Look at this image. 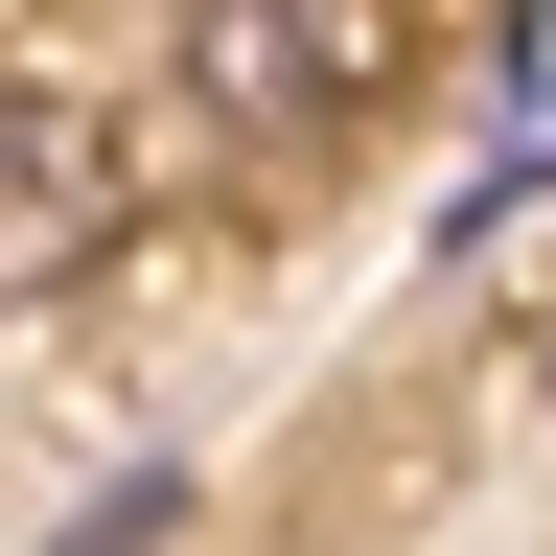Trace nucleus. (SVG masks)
Wrapping results in <instances>:
<instances>
[{"label":"nucleus","mask_w":556,"mask_h":556,"mask_svg":"<svg viewBox=\"0 0 556 556\" xmlns=\"http://www.w3.org/2000/svg\"><path fill=\"white\" fill-rule=\"evenodd\" d=\"M186 93L232 139H302L348 93H394V0H186Z\"/></svg>","instance_id":"obj_1"},{"label":"nucleus","mask_w":556,"mask_h":556,"mask_svg":"<svg viewBox=\"0 0 556 556\" xmlns=\"http://www.w3.org/2000/svg\"><path fill=\"white\" fill-rule=\"evenodd\" d=\"M116 232V139L70 93H0V302H47V278H93Z\"/></svg>","instance_id":"obj_2"},{"label":"nucleus","mask_w":556,"mask_h":556,"mask_svg":"<svg viewBox=\"0 0 556 556\" xmlns=\"http://www.w3.org/2000/svg\"><path fill=\"white\" fill-rule=\"evenodd\" d=\"M510 417H556V325H533V348H510Z\"/></svg>","instance_id":"obj_3"}]
</instances>
